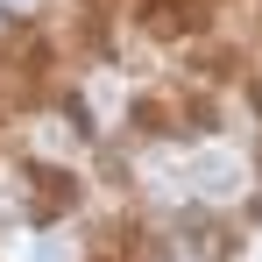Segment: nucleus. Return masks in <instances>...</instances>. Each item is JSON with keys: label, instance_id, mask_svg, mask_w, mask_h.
Here are the masks:
<instances>
[{"label": "nucleus", "instance_id": "f257e3e1", "mask_svg": "<svg viewBox=\"0 0 262 262\" xmlns=\"http://www.w3.org/2000/svg\"><path fill=\"white\" fill-rule=\"evenodd\" d=\"M29 184H36V199H29V220H64L78 199H85V184L71 170H50V163H29Z\"/></svg>", "mask_w": 262, "mask_h": 262}]
</instances>
